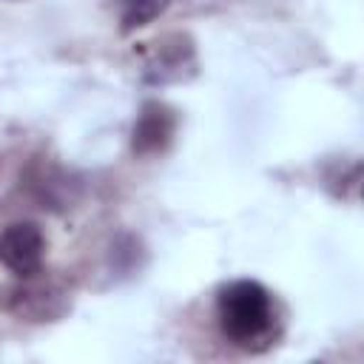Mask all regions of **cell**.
Returning a JSON list of instances; mask_svg holds the SVG:
<instances>
[{"mask_svg":"<svg viewBox=\"0 0 364 364\" xmlns=\"http://www.w3.org/2000/svg\"><path fill=\"white\" fill-rule=\"evenodd\" d=\"M117 14H119V31L131 34L148 23H154L156 17H162L171 6V0H114Z\"/></svg>","mask_w":364,"mask_h":364,"instance_id":"obj_6","label":"cell"},{"mask_svg":"<svg viewBox=\"0 0 364 364\" xmlns=\"http://www.w3.org/2000/svg\"><path fill=\"white\" fill-rule=\"evenodd\" d=\"M216 321L228 344L245 353H264L282 336L276 299L256 279H233L216 290Z\"/></svg>","mask_w":364,"mask_h":364,"instance_id":"obj_1","label":"cell"},{"mask_svg":"<svg viewBox=\"0 0 364 364\" xmlns=\"http://www.w3.org/2000/svg\"><path fill=\"white\" fill-rule=\"evenodd\" d=\"M134 54H139L142 60V82L148 85L188 82L199 71L196 43L185 31H168L151 43H139Z\"/></svg>","mask_w":364,"mask_h":364,"instance_id":"obj_2","label":"cell"},{"mask_svg":"<svg viewBox=\"0 0 364 364\" xmlns=\"http://www.w3.org/2000/svg\"><path fill=\"white\" fill-rule=\"evenodd\" d=\"M43 273V270H40ZM40 273L20 279L23 284L11 290L9 296V310L17 318L26 321H54L68 310V293L54 282V279H40Z\"/></svg>","mask_w":364,"mask_h":364,"instance_id":"obj_4","label":"cell"},{"mask_svg":"<svg viewBox=\"0 0 364 364\" xmlns=\"http://www.w3.org/2000/svg\"><path fill=\"white\" fill-rule=\"evenodd\" d=\"M46 262V233L37 222H11L0 230V264L17 279L34 276Z\"/></svg>","mask_w":364,"mask_h":364,"instance_id":"obj_3","label":"cell"},{"mask_svg":"<svg viewBox=\"0 0 364 364\" xmlns=\"http://www.w3.org/2000/svg\"><path fill=\"white\" fill-rule=\"evenodd\" d=\"M179 128V114L162 100H145L131 128V151L136 156H154L168 151Z\"/></svg>","mask_w":364,"mask_h":364,"instance_id":"obj_5","label":"cell"}]
</instances>
